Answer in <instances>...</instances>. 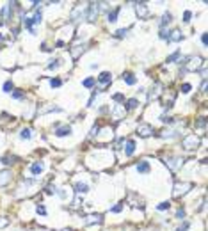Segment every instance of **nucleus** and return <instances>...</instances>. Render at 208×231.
Listing matches in <instances>:
<instances>
[{
    "instance_id": "obj_1",
    "label": "nucleus",
    "mask_w": 208,
    "mask_h": 231,
    "mask_svg": "<svg viewBox=\"0 0 208 231\" xmlns=\"http://www.w3.org/2000/svg\"><path fill=\"white\" fill-rule=\"evenodd\" d=\"M182 144H183V148H185V149H194V148H198L199 139H198V135H196V133H190V135H187V137L182 141Z\"/></svg>"
},
{
    "instance_id": "obj_2",
    "label": "nucleus",
    "mask_w": 208,
    "mask_h": 231,
    "mask_svg": "<svg viewBox=\"0 0 208 231\" xmlns=\"http://www.w3.org/2000/svg\"><path fill=\"white\" fill-rule=\"evenodd\" d=\"M190 187H192V185H190L189 181H183V183H176V185H174V190H173V196H174V197H180V196L187 194V190H189Z\"/></svg>"
},
{
    "instance_id": "obj_3",
    "label": "nucleus",
    "mask_w": 208,
    "mask_h": 231,
    "mask_svg": "<svg viewBox=\"0 0 208 231\" xmlns=\"http://www.w3.org/2000/svg\"><path fill=\"white\" fill-rule=\"evenodd\" d=\"M203 64H205V62H203V59H201V57H192V59H189L187 69H189V71H198Z\"/></svg>"
},
{
    "instance_id": "obj_4",
    "label": "nucleus",
    "mask_w": 208,
    "mask_h": 231,
    "mask_svg": "<svg viewBox=\"0 0 208 231\" xmlns=\"http://www.w3.org/2000/svg\"><path fill=\"white\" fill-rule=\"evenodd\" d=\"M87 7H89L87 20H89V21H96V18H98V12H100V7H98V4H89Z\"/></svg>"
},
{
    "instance_id": "obj_5",
    "label": "nucleus",
    "mask_w": 208,
    "mask_h": 231,
    "mask_svg": "<svg viewBox=\"0 0 208 231\" xmlns=\"http://www.w3.org/2000/svg\"><path fill=\"white\" fill-rule=\"evenodd\" d=\"M137 133L141 137H150V135H153V128L150 125H139L137 126Z\"/></svg>"
},
{
    "instance_id": "obj_6",
    "label": "nucleus",
    "mask_w": 208,
    "mask_h": 231,
    "mask_svg": "<svg viewBox=\"0 0 208 231\" xmlns=\"http://www.w3.org/2000/svg\"><path fill=\"white\" fill-rule=\"evenodd\" d=\"M135 9H137V14H139V18H146V16H148V12H150V9H148V4H144V2H139V4L135 5Z\"/></svg>"
},
{
    "instance_id": "obj_7",
    "label": "nucleus",
    "mask_w": 208,
    "mask_h": 231,
    "mask_svg": "<svg viewBox=\"0 0 208 231\" xmlns=\"http://www.w3.org/2000/svg\"><path fill=\"white\" fill-rule=\"evenodd\" d=\"M12 180V173L11 171H0V187H4V185H7L9 181Z\"/></svg>"
},
{
    "instance_id": "obj_8",
    "label": "nucleus",
    "mask_w": 208,
    "mask_h": 231,
    "mask_svg": "<svg viewBox=\"0 0 208 231\" xmlns=\"http://www.w3.org/2000/svg\"><path fill=\"white\" fill-rule=\"evenodd\" d=\"M82 16H84V9H82V5H77V7L71 11V14H69V18H71L73 21H78V20H82Z\"/></svg>"
},
{
    "instance_id": "obj_9",
    "label": "nucleus",
    "mask_w": 208,
    "mask_h": 231,
    "mask_svg": "<svg viewBox=\"0 0 208 231\" xmlns=\"http://www.w3.org/2000/svg\"><path fill=\"white\" fill-rule=\"evenodd\" d=\"M125 116V105H116L114 110H112V117L114 119H121Z\"/></svg>"
},
{
    "instance_id": "obj_10",
    "label": "nucleus",
    "mask_w": 208,
    "mask_h": 231,
    "mask_svg": "<svg viewBox=\"0 0 208 231\" xmlns=\"http://www.w3.org/2000/svg\"><path fill=\"white\" fill-rule=\"evenodd\" d=\"M69 133H71V126H68V125L59 126V128L55 130V135H57V137H66V135H69Z\"/></svg>"
},
{
    "instance_id": "obj_11",
    "label": "nucleus",
    "mask_w": 208,
    "mask_h": 231,
    "mask_svg": "<svg viewBox=\"0 0 208 231\" xmlns=\"http://www.w3.org/2000/svg\"><path fill=\"white\" fill-rule=\"evenodd\" d=\"M150 169H151V167H150V164H148V162H144V160L137 164V173H139V174H148V173H150Z\"/></svg>"
},
{
    "instance_id": "obj_12",
    "label": "nucleus",
    "mask_w": 208,
    "mask_h": 231,
    "mask_svg": "<svg viewBox=\"0 0 208 231\" xmlns=\"http://www.w3.org/2000/svg\"><path fill=\"white\" fill-rule=\"evenodd\" d=\"M160 89H162V85H160V84H155V85L151 87V93H150V100H157V98L160 96V93H162Z\"/></svg>"
},
{
    "instance_id": "obj_13",
    "label": "nucleus",
    "mask_w": 208,
    "mask_h": 231,
    "mask_svg": "<svg viewBox=\"0 0 208 231\" xmlns=\"http://www.w3.org/2000/svg\"><path fill=\"white\" fill-rule=\"evenodd\" d=\"M110 80H112V75H110V73H107V71H105V73H101V75L98 77V82H100V84H103V85L110 84Z\"/></svg>"
},
{
    "instance_id": "obj_14",
    "label": "nucleus",
    "mask_w": 208,
    "mask_h": 231,
    "mask_svg": "<svg viewBox=\"0 0 208 231\" xmlns=\"http://www.w3.org/2000/svg\"><path fill=\"white\" fill-rule=\"evenodd\" d=\"M118 12H119V7H116V9L109 11V14H107V18H109V23H114V21H118Z\"/></svg>"
},
{
    "instance_id": "obj_15",
    "label": "nucleus",
    "mask_w": 208,
    "mask_h": 231,
    "mask_svg": "<svg viewBox=\"0 0 208 231\" xmlns=\"http://www.w3.org/2000/svg\"><path fill=\"white\" fill-rule=\"evenodd\" d=\"M87 190H89V185H87V183H77V185H75V192H77V194H85Z\"/></svg>"
},
{
    "instance_id": "obj_16",
    "label": "nucleus",
    "mask_w": 208,
    "mask_h": 231,
    "mask_svg": "<svg viewBox=\"0 0 208 231\" xmlns=\"http://www.w3.org/2000/svg\"><path fill=\"white\" fill-rule=\"evenodd\" d=\"M182 32L180 30H173L171 34H169V41H174V43H178V41H182Z\"/></svg>"
},
{
    "instance_id": "obj_17",
    "label": "nucleus",
    "mask_w": 208,
    "mask_h": 231,
    "mask_svg": "<svg viewBox=\"0 0 208 231\" xmlns=\"http://www.w3.org/2000/svg\"><path fill=\"white\" fill-rule=\"evenodd\" d=\"M43 169H45V165H43L41 162H36V164H32V165H30V171H32L34 174H39V173H43Z\"/></svg>"
},
{
    "instance_id": "obj_18",
    "label": "nucleus",
    "mask_w": 208,
    "mask_h": 231,
    "mask_svg": "<svg viewBox=\"0 0 208 231\" xmlns=\"http://www.w3.org/2000/svg\"><path fill=\"white\" fill-rule=\"evenodd\" d=\"M84 50H85V46H84V44H82V46H75V50H71V57H73V59H78V57H80V53H82Z\"/></svg>"
},
{
    "instance_id": "obj_19",
    "label": "nucleus",
    "mask_w": 208,
    "mask_h": 231,
    "mask_svg": "<svg viewBox=\"0 0 208 231\" xmlns=\"http://www.w3.org/2000/svg\"><path fill=\"white\" fill-rule=\"evenodd\" d=\"M171 18H173V16H171V12H164V16H162V21H160L162 28H164V27H166V25L171 21Z\"/></svg>"
},
{
    "instance_id": "obj_20",
    "label": "nucleus",
    "mask_w": 208,
    "mask_h": 231,
    "mask_svg": "<svg viewBox=\"0 0 208 231\" xmlns=\"http://www.w3.org/2000/svg\"><path fill=\"white\" fill-rule=\"evenodd\" d=\"M134 149H135V142H134V141H128V142H126V157H130V155L134 153Z\"/></svg>"
},
{
    "instance_id": "obj_21",
    "label": "nucleus",
    "mask_w": 208,
    "mask_h": 231,
    "mask_svg": "<svg viewBox=\"0 0 208 231\" xmlns=\"http://www.w3.org/2000/svg\"><path fill=\"white\" fill-rule=\"evenodd\" d=\"M123 80H125V82H126V84H128V85H134V84H135V82H137V78H134V77H132V75H130V73H126V75H125V77H123Z\"/></svg>"
},
{
    "instance_id": "obj_22",
    "label": "nucleus",
    "mask_w": 208,
    "mask_h": 231,
    "mask_svg": "<svg viewBox=\"0 0 208 231\" xmlns=\"http://www.w3.org/2000/svg\"><path fill=\"white\" fill-rule=\"evenodd\" d=\"M71 30H73L71 27H64V28H62V37H64V39L68 37V39H69V37H71Z\"/></svg>"
},
{
    "instance_id": "obj_23",
    "label": "nucleus",
    "mask_w": 208,
    "mask_h": 231,
    "mask_svg": "<svg viewBox=\"0 0 208 231\" xmlns=\"http://www.w3.org/2000/svg\"><path fill=\"white\" fill-rule=\"evenodd\" d=\"M137 105H139V101H137L135 98H132V100H128V101H126V109H135Z\"/></svg>"
},
{
    "instance_id": "obj_24",
    "label": "nucleus",
    "mask_w": 208,
    "mask_h": 231,
    "mask_svg": "<svg viewBox=\"0 0 208 231\" xmlns=\"http://www.w3.org/2000/svg\"><path fill=\"white\" fill-rule=\"evenodd\" d=\"M82 85H84V87H93V85H94V78H93V77H91V78H85V80L82 82Z\"/></svg>"
},
{
    "instance_id": "obj_25",
    "label": "nucleus",
    "mask_w": 208,
    "mask_h": 231,
    "mask_svg": "<svg viewBox=\"0 0 208 231\" xmlns=\"http://www.w3.org/2000/svg\"><path fill=\"white\" fill-rule=\"evenodd\" d=\"M11 91H12V82L7 80V82L4 84V93H11Z\"/></svg>"
},
{
    "instance_id": "obj_26",
    "label": "nucleus",
    "mask_w": 208,
    "mask_h": 231,
    "mask_svg": "<svg viewBox=\"0 0 208 231\" xmlns=\"http://www.w3.org/2000/svg\"><path fill=\"white\" fill-rule=\"evenodd\" d=\"M20 137H21V139H30V130H28V128H23L21 133H20Z\"/></svg>"
},
{
    "instance_id": "obj_27",
    "label": "nucleus",
    "mask_w": 208,
    "mask_h": 231,
    "mask_svg": "<svg viewBox=\"0 0 208 231\" xmlns=\"http://www.w3.org/2000/svg\"><path fill=\"white\" fill-rule=\"evenodd\" d=\"M61 84H62L61 78H52V80H50V85H52V87H61Z\"/></svg>"
},
{
    "instance_id": "obj_28",
    "label": "nucleus",
    "mask_w": 208,
    "mask_h": 231,
    "mask_svg": "<svg viewBox=\"0 0 208 231\" xmlns=\"http://www.w3.org/2000/svg\"><path fill=\"white\" fill-rule=\"evenodd\" d=\"M169 206H171V203H169V201H164V203H160L157 208H158V210H169Z\"/></svg>"
},
{
    "instance_id": "obj_29",
    "label": "nucleus",
    "mask_w": 208,
    "mask_h": 231,
    "mask_svg": "<svg viewBox=\"0 0 208 231\" xmlns=\"http://www.w3.org/2000/svg\"><path fill=\"white\" fill-rule=\"evenodd\" d=\"M32 23H41V11H37L32 18Z\"/></svg>"
},
{
    "instance_id": "obj_30",
    "label": "nucleus",
    "mask_w": 208,
    "mask_h": 231,
    "mask_svg": "<svg viewBox=\"0 0 208 231\" xmlns=\"http://www.w3.org/2000/svg\"><path fill=\"white\" fill-rule=\"evenodd\" d=\"M126 32H128V28H119V30L116 32V37H125Z\"/></svg>"
},
{
    "instance_id": "obj_31",
    "label": "nucleus",
    "mask_w": 208,
    "mask_h": 231,
    "mask_svg": "<svg viewBox=\"0 0 208 231\" xmlns=\"http://www.w3.org/2000/svg\"><path fill=\"white\" fill-rule=\"evenodd\" d=\"M160 37L162 39H169V30L167 28H160Z\"/></svg>"
},
{
    "instance_id": "obj_32",
    "label": "nucleus",
    "mask_w": 208,
    "mask_h": 231,
    "mask_svg": "<svg viewBox=\"0 0 208 231\" xmlns=\"http://www.w3.org/2000/svg\"><path fill=\"white\" fill-rule=\"evenodd\" d=\"M59 62H61V60H52V62L48 64V69H57V68H59Z\"/></svg>"
},
{
    "instance_id": "obj_33",
    "label": "nucleus",
    "mask_w": 208,
    "mask_h": 231,
    "mask_svg": "<svg viewBox=\"0 0 208 231\" xmlns=\"http://www.w3.org/2000/svg\"><path fill=\"white\" fill-rule=\"evenodd\" d=\"M98 132H100V128L94 125V126L91 128V133H89V135H91V137H96V135H98Z\"/></svg>"
},
{
    "instance_id": "obj_34",
    "label": "nucleus",
    "mask_w": 208,
    "mask_h": 231,
    "mask_svg": "<svg viewBox=\"0 0 208 231\" xmlns=\"http://www.w3.org/2000/svg\"><path fill=\"white\" fill-rule=\"evenodd\" d=\"M178 57H180V52H174V53H173V55H171V57L167 59V62H173V60H176Z\"/></svg>"
},
{
    "instance_id": "obj_35",
    "label": "nucleus",
    "mask_w": 208,
    "mask_h": 231,
    "mask_svg": "<svg viewBox=\"0 0 208 231\" xmlns=\"http://www.w3.org/2000/svg\"><path fill=\"white\" fill-rule=\"evenodd\" d=\"M12 98L21 100V98H23V93H21V91H14V93H12Z\"/></svg>"
},
{
    "instance_id": "obj_36",
    "label": "nucleus",
    "mask_w": 208,
    "mask_h": 231,
    "mask_svg": "<svg viewBox=\"0 0 208 231\" xmlns=\"http://www.w3.org/2000/svg\"><path fill=\"white\" fill-rule=\"evenodd\" d=\"M59 196H61L62 199H68V192H66V189H61V190H59Z\"/></svg>"
},
{
    "instance_id": "obj_37",
    "label": "nucleus",
    "mask_w": 208,
    "mask_h": 231,
    "mask_svg": "<svg viewBox=\"0 0 208 231\" xmlns=\"http://www.w3.org/2000/svg\"><path fill=\"white\" fill-rule=\"evenodd\" d=\"M176 217H178V219H183V217H185V210H183V208H180V210L176 212Z\"/></svg>"
},
{
    "instance_id": "obj_38",
    "label": "nucleus",
    "mask_w": 208,
    "mask_h": 231,
    "mask_svg": "<svg viewBox=\"0 0 208 231\" xmlns=\"http://www.w3.org/2000/svg\"><path fill=\"white\" fill-rule=\"evenodd\" d=\"M7 224H9V221H7L5 217H0V228H5Z\"/></svg>"
},
{
    "instance_id": "obj_39",
    "label": "nucleus",
    "mask_w": 208,
    "mask_h": 231,
    "mask_svg": "<svg viewBox=\"0 0 208 231\" xmlns=\"http://www.w3.org/2000/svg\"><path fill=\"white\" fill-rule=\"evenodd\" d=\"M190 11H185V14H183V21H190Z\"/></svg>"
},
{
    "instance_id": "obj_40",
    "label": "nucleus",
    "mask_w": 208,
    "mask_h": 231,
    "mask_svg": "<svg viewBox=\"0 0 208 231\" xmlns=\"http://www.w3.org/2000/svg\"><path fill=\"white\" fill-rule=\"evenodd\" d=\"M37 214H41V215H45V214H46V208H45L43 205H39V206H37Z\"/></svg>"
},
{
    "instance_id": "obj_41",
    "label": "nucleus",
    "mask_w": 208,
    "mask_h": 231,
    "mask_svg": "<svg viewBox=\"0 0 208 231\" xmlns=\"http://www.w3.org/2000/svg\"><path fill=\"white\" fill-rule=\"evenodd\" d=\"M189 91H190V85H189V84H183V85H182V93H189Z\"/></svg>"
},
{
    "instance_id": "obj_42",
    "label": "nucleus",
    "mask_w": 208,
    "mask_h": 231,
    "mask_svg": "<svg viewBox=\"0 0 208 231\" xmlns=\"http://www.w3.org/2000/svg\"><path fill=\"white\" fill-rule=\"evenodd\" d=\"M112 100H114V101H121V100H123V94H119V93H118V94H114V96H112Z\"/></svg>"
},
{
    "instance_id": "obj_43",
    "label": "nucleus",
    "mask_w": 208,
    "mask_h": 231,
    "mask_svg": "<svg viewBox=\"0 0 208 231\" xmlns=\"http://www.w3.org/2000/svg\"><path fill=\"white\" fill-rule=\"evenodd\" d=\"M198 126H201V128H205V126H207V121H205V117H201V119L198 121Z\"/></svg>"
},
{
    "instance_id": "obj_44",
    "label": "nucleus",
    "mask_w": 208,
    "mask_h": 231,
    "mask_svg": "<svg viewBox=\"0 0 208 231\" xmlns=\"http://www.w3.org/2000/svg\"><path fill=\"white\" fill-rule=\"evenodd\" d=\"M121 208H123L121 205H116V206L112 208V212H114V214H118V212H121Z\"/></svg>"
},
{
    "instance_id": "obj_45",
    "label": "nucleus",
    "mask_w": 208,
    "mask_h": 231,
    "mask_svg": "<svg viewBox=\"0 0 208 231\" xmlns=\"http://www.w3.org/2000/svg\"><path fill=\"white\" fill-rule=\"evenodd\" d=\"M187 228H189V222H185L183 226H180V228H178V231H185Z\"/></svg>"
},
{
    "instance_id": "obj_46",
    "label": "nucleus",
    "mask_w": 208,
    "mask_h": 231,
    "mask_svg": "<svg viewBox=\"0 0 208 231\" xmlns=\"http://www.w3.org/2000/svg\"><path fill=\"white\" fill-rule=\"evenodd\" d=\"M201 41H203V44H207V41H208L207 34H203V36H201Z\"/></svg>"
},
{
    "instance_id": "obj_47",
    "label": "nucleus",
    "mask_w": 208,
    "mask_h": 231,
    "mask_svg": "<svg viewBox=\"0 0 208 231\" xmlns=\"http://www.w3.org/2000/svg\"><path fill=\"white\" fill-rule=\"evenodd\" d=\"M2 39H4V36H2V34H0V41H2Z\"/></svg>"
},
{
    "instance_id": "obj_48",
    "label": "nucleus",
    "mask_w": 208,
    "mask_h": 231,
    "mask_svg": "<svg viewBox=\"0 0 208 231\" xmlns=\"http://www.w3.org/2000/svg\"><path fill=\"white\" fill-rule=\"evenodd\" d=\"M62 231H69V230H62Z\"/></svg>"
}]
</instances>
